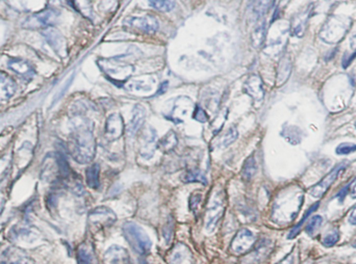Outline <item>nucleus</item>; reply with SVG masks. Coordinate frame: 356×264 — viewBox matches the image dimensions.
Instances as JSON below:
<instances>
[{
  "label": "nucleus",
  "mask_w": 356,
  "mask_h": 264,
  "mask_svg": "<svg viewBox=\"0 0 356 264\" xmlns=\"http://www.w3.org/2000/svg\"><path fill=\"white\" fill-rule=\"evenodd\" d=\"M73 159L78 163H89L96 153V140L93 134V124L88 119L75 121L69 146Z\"/></svg>",
  "instance_id": "nucleus-1"
},
{
  "label": "nucleus",
  "mask_w": 356,
  "mask_h": 264,
  "mask_svg": "<svg viewBox=\"0 0 356 264\" xmlns=\"http://www.w3.org/2000/svg\"><path fill=\"white\" fill-rule=\"evenodd\" d=\"M97 64L109 80L118 85L124 84L134 72V67L120 57L100 58Z\"/></svg>",
  "instance_id": "nucleus-2"
},
{
  "label": "nucleus",
  "mask_w": 356,
  "mask_h": 264,
  "mask_svg": "<svg viewBox=\"0 0 356 264\" xmlns=\"http://www.w3.org/2000/svg\"><path fill=\"white\" fill-rule=\"evenodd\" d=\"M351 26L349 18L343 16H330L324 23L320 31V38L329 44H335L342 41Z\"/></svg>",
  "instance_id": "nucleus-3"
},
{
  "label": "nucleus",
  "mask_w": 356,
  "mask_h": 264,
  "mask_svg": "<svg viewBox=\"0 0 356 264\" xmlns=\"http://www.w3.org/2000/svg\"><path fill=\"white\" fill-rule=\"evenodd\" d=\"M123 234L130 248L137 254H147L152 246V242L148 234L137 224L128 222L123 225Z\"/></svg>",
  "instance_id": "nucleus-4"
},
{
  "label": "nucleus",
  "mask_w": 356,
  "mask_h": 264,
  "mask_svg": "<svg viewBox=\"0 0 356 264\" xmlns=\"http://www.w3.org/2000/svg\"><path fill=\"white\" fill-rule=\"evenodd\" d=\"M225 201L224 193L222 190H217L208 202L206 217H205V229L208 233H213L216 228L218 227L221 217L224 214Z\"/></svg>",
  "instance_id": "nucleus-5"
},
{
  "label": "nucleus",
  "mask_w": 356,
  "mask_h": 264,
  "mask_svg": "<svg viewBox=\"0 0 356 264\" xmlns=\"http://www.w3.org/2000/svg\"><path fill=\"white\" fill-rule=\"evenodd\" d=\"M59 12L56 8L47 7L45 10L38 12L29 16L27 19L23 22V28L25 29H46L48 27H52L57 22Z\"/></svg>",
  "instance_id": "nucleus-6"
},
{
  "label": "nucleus",
  "mask_w": 356,
  "mask_h": 264,
  "mask_svg": "<svg viewBox=\"0 0 356 264\" xmlns=\"http://www.w3.org/2000/svg\"><path fill=\"white\" fill-rule=\"evenodd\" d=\"M125 27L143 33H154L159 29V21L155 17L146 15L142 17H127L123 21Z\"/></svg>",
  "instance_id": "nucleus-7"
},
{
  "label": "nucleus",
  "mask_w": 356,
  "mask_h": 264,
  "mask_svg": "<svg viewBox=\"0 0 356 264\" xmlns=\"http://www.w3.org/2000/svg\"><path fill=\"white\" fill-rule=\"evenodd\" d=\"M345 169H346V163L345 162L337 164L319 183L315 184L314 186H311L309 188L308 192L314 198H317V199L322 198L325 195V193L328 191V189L330 188V186L332 185V184L335 182V180L337 179L338 176H340V174H342L344 172Z\"/></svg>",
  "instance_id": "nucleus-8"
},
{
  "label": "nucleus",
  "mask_w": 356,
  "mask_h": 264,
  "mask_svg": "<svg viewBox=\"0 0 356 264\" xmlns=\"http://www.w3.org/2000/svg\"><path fill=\"white\" fill-rule=\"evenodd\" d=\"M43 37L47 41L48 45L51 47L55 53L60 57L64 58L67 55V42L65 37L60 33L59 30L52 27H48L42 30Z\"/></svg>",
  "instance_id": "nucleus-9"
},
{
  "label": "nucleus",
  "mask_w": 356,
  "mask_h": 264,
  "mask_svg": "<svg viewBox=\"0 0 356 264\" xmlns=\"http://www.w3.org/2000/svg\"><path fill=\"white\" fill-rule=\"evenodd\" d=\"M255 242V237L253 233L248 229H242L231 241L230 249L234 254H245L249 252Z\"/></svg>",
  "instance_id": "nucleus-10"
},
{
  "label": "nucleus",
  "mask_w": 356,
  "mask_h": 264,
  "mask_svg": "<svg viewBox=\"0 0 356 264\" xmlns=\"http://www.w3.org/2000/svg\"><path fill=\"white\" fill-rule=\"evenodd\" d=\"M193 109V102L189 97L180 96L173 102L170 112L169 119L174 123H181L184 118L189 114Z\"/></svg>",
  "instance_id": "nucleus-11"
},
{
  "label": "nucleus",
  "mask_w": 356,
  "mask_h": 264,
  "mask_svg": "<svg viewBox=\"0 0 356 264\" xmlns=\"http://www.w3.org/2000/svg\"><path fill=\"white\" fill-rule=\"evenodd\" d=\"M7 67L25 81H31L36 76V70L27 60L18 57H11L7 60Z\"/></svg>",
  "instance_id": "nucleus-12"
},
{
  "label": "nucleus",
  "mask_w": 356,
  "mask_h": 264,
  "mask_svg": "<svg viewBox=\"0 0 356 264\" xmlns=\"http://www.w3.org/2000/svg\"><path fill=\"white\" fill-rule=\"evenodd\" d=\"M124 122L123 118L119 113H111L106 122V137L110 142L119 139L124 133Z\"/></svg>",
  "instance_id": "nucleus-13"
},
{
  "label": "nucleus",
  "mask_w": 356,
  "mask_h": 264,
  "mask_svg": "<svg viewBox=\"0 0 356 264\" xmlns=\"http://www.w3.org/2000/svg\"><path fill=\"white\" fill-rule=\"evenodd\" d=\"M156 147H158V135H156V131L151 126H148L141 136V147H140V153L142 157L146 159H150L154 155V151Z\"/></svg>",
  "instance_id": "nucleus-14"
},
{
  "label": "nucleus",
  "mask_w": 356,
  "mask_h": 264,
  "mask_svg": "<svg viewBox=\"0 0 356 264\" xmlns=\"http://www.w3.org/2000/svg\"><path fill=\"white\" fill-rule=\"evenodd\" d=\"M244 92L255 101H262L265 97L263 80L258 75H250L244 83Z\"/></svg>",
  "instance_id": "nucleus-15"
},
{
  "label": "nucleus",
  "mask_w": 356,
  "mask_h": 264,
  "mask_svg": "<svg viewBox=\"0 0 356 264\" xmlns=\"http://www.w3.org/2000/svg\"><path fill=\"white\" fill-rule=\"evenodd\" d=\"M117 216L114 211L108 207H98L90 212V221L93 224L111 226L116 222Z\"/></svg>",
  "instance_id": "nucleus-16"
},
{
  "label": "nucleus",
  "mask_w": 356,
  "mask_h": 264,
  "mask_svg": "<svg viewBox=\"0 0 356 264\" xmlns=\"http://www.w3.org/2000/svg\"><path fill=\"white\" fill-rule=\"evenodd\" d=\"M129 262L128 252L119 245H111L104 254L106 264H127Z\"/></svg>",
  "instance_id": "nucleus-17"
},
{
  "label": "nucleus",
  "mask_w": 356,
  "mask_h": 264,
  "mask_svg": "<svg viewBox=\"0 0 356 264\" xmlns=\"http://www.w3.org/2000/svg\"><path fill=\"white\" fill-rule=\"evenodd\" d=\"M146 119V110L141 104L135 105L133 109V117L128 125V135L134 136L140 131L144 125Z\"/></svg>",
  "instance_id": "nucleus-18"
},
{
  "label": "nucleus",
  "mask_w": 356,
  "mask_h": 264,
  "mask_svg": "<svg viewBox=\"0 0 356 264\" xmlns=\"http://www.w3.org/2000/svg\"><path fill=\"white\" fill-rule=\"evenodd\" d=\"M271 250V241L270 240H263L260 241L259 244L256 246L255 250L250 255L243 259V264H258L264 258H266L267 255Z\"/></svg>",
  "instance_id": "nucleus-19"
},
{
  "label": "nucleus",
  "mask_w": 356,
  "mask_h": 264,
  "mask_svg": "<svg viewBox=\"0 0 356 264\" xmlns=\"http://www.w3.org/2000/svg\"><path fill=\"white\" fill-rule=\"evenodd\" d=\"M17 91V85L12 77L0 72V102L11 99Z\"/></svg>",
  "instance_id": "nucleus-20"
},
{
  "label": "nucleus",
  "mask_w": 356,
  "mask_h": 264,
  "mask_svg": "<svg viewBox=\"0 0 356 264\" xmlns=\"http://www.w3.org/2000/svg\"><path fill=\"white\" fill-rule=\"evenodd\" d=\"M292 72V61L290 57H283L278 66V70H277V85L283 84L286 80H288Z\"/></svg>",
  "instance_id": "nucleus-21"
},
{
  "label": "nucleus",
  "mask_w": 356,
  "mask_h": 264,
  "mask_svg": "<svg viewBox=\"0 0 356 264\" xmlns=\"http://www.w3.org/2000/svg\"><path fill=\"white\" fill-rule=\"evenodd\" d=\"M99 173H100V166L97 163L88 166V169L85 170L86 184L93 189H98L100 186Z\"/></svg>",
  "instance_id": "nucleus-22"
},
{
  "label": "nucleus",
  "mask_w": 356,
  "mask_h": 264,
  "mask_svg": "<svg viewBox=\"0 0 356 264\" xmlns=\"http://www.w3.org/2000/svg\"><path fill=\"white\" fill-rule=\"evenodd\" d=\"M178 144V139L174 131H169L160 142H158V146L163 152H169L173 150Z\"/></svg>",
  "instance_id": "nucleus-23"
},
{
  "label": "nucleus",
  "mask_w": 356,
  "mask_h": 264,
  "mask_svg": "<svg viewBox=\"0 0 356 264\" xmlns=\"http://www.w3.org/2000/svg\"><path fill=\"white\" fill-rule=\"evenodd\" d=\"M308 18V11L306 10L303 14L297 15L293 20V33L297 37H302L305 31L306 21Z\"/></svg>",
  "instance_id": "nucleus-24"
},
{
  "label": "nucleus",
  "mask_w": 356,
  "mask_h": 264,
  "mask_svg": "<svg viewBox=\"0 0 356 264\" xmlns=\"http://www.w3.org/2000/svg\"><path fill=\"white\" fill-rule=\"evenodd\" d=\"M267 34V27H266V21H260L252 32V44L254 47H260L265 42Z\"/></svg>",
  "instance_id": "nucleus-25"
},
{
  "label": "nucleus",
  "mask_w": 356,
  "mask_h": 264,
  "mask_svg": "<svg viewBox=\"0 0 356 264\" xmlns=\"http://www.w3.org/2000/svg\"><path fill=\"white\" fill-rule=\"evenodd\" d=\"M154 82L146 81L145 79H136V80H130L127 83L128 91H137V92H149L152 90Z\"/></svg>",
  "instance_id": "nucleus-26"
},
{
  "label": "nucleus",
  "mask_w": 356,
  "mask_h": 264,
  "mask_svg": "<svg viewBox=\"0 0 356 264\" xmlns=\"http://www.w3.org/2000/svg\"><path fill=\"white\" fill-rule=\"evenodd\" d=\"M256 171H257L256 160L254 158V155H251L247 158L246 161L244 162V166H243V170H242L243 178H244L245 180H250L255 175Z\"/></svg>",
  "instance_id": "nucleus-27"
},
{
  "label": "nucleus",
  "mask_w": 356,
  "mask_h": 264,
  "mask_svg": "<svg viewBox=\"0 0 356 264\" xmlns=\"http://www.w3.org/2000/svg\"><path fill=\"white\" fill-rule=\"evenodd\" d=\"M319 205H320V202H317V203H315L314 205H311V206H310V207L306 210V212L304 213V215H303V217L301 218V221H300V222H299L296 226H295V227L292 229V230L290 231V233H289V235H288V238H289V239L294 238V237L296 236V235L300 232V229H301V227L303 226V224H304V223L306 222V219L310 216V214L314 213L315 211L319 208Z\"/></svg>",
  "instance_id": "nucleus-28"
},
{
  "label": "nucleus",
  "mask_w": 356,
  "mask_h": 264,
  "mask_svg": "<svg viewBox=\"0 0 356 264\" xmlns=\"http://www.w3.org/2000/svg\"><path fill=\"white\" fill-rule=\"evenodd\" d=\"M149 4L160 12H171L175 7V0H148Z\"/></svg>",
  "instance_id": "nucleus-29"
},
{
  "label": "nucleus",
  "mask_w": 356,
  "mask_h": 264,
  "mask_svg": "<svg viewBox=\"0 0 356 264\" xmlns=\"http://www.w3.org/2000/svg\"><path fill=\"white\" fill-rule=\"evenodd\" d=\"M93 260L92 250L86 244L80 246L77 251V261L78 264H91Z\"/></svg>",
  "instance_id": "nucleus-30"
},
{
  "label": "nucleus",
  "mask_w": 356,
  "mask_h": 264,
  "mask_svg": "<svg viewBox=\"0 0 356 264\" xmlns=\"http://www.w3.org/2000/svg\"><path fill=\"white\" fill-rule=\"evenodd\" d=\"M238 135H239L238 129L234 126L230 127L226 132H225V134L220 138L218 146L221 148H226L230 146L232 143H234V140L238 138Z\"/></svg>",
  "instance_id": "nucleus-31"
},
{
  "label": "nucleus",
  "mask_w": 356,
  "mask_h": 264,
  "mask_svg": "<svg viewBox=\"0 0 356 264\" xmlns=\"http://www.w3.org/2000/svg\"><path fill=\"white\" fill-rule=\"evenodd\" d=\"M182 180H184V182L186 183H190V182H201V183H206L207 180H206V177L205 175L199 170H190L188 171L185 175L184 177H182Z\"/></svg>",
  "instance_id": "nucleus-32"
},
{
  "label": "nucleus",
  "mask_w": 356,
  "mask_h": 264,
  "mask_svg": "<svg viewBox=\"0 0 356 264\" xmlns=\"http://www.w3.org/2000/svg\"><path fill=\"white\" fill-rule=\"evenodd\" d=\"M274 0H256L253 6L254 14L260 19L268 12L269 8L273 4Z\"/></svg>",
  "instance_id": "nucleus-33"
},
{
  "label": "nucleus",
  "mask_w": 356,
  "mask_h": 264,
  "mask_svg": "<svg viewBox=\"0 0 356 264\" xmlns=\"http://www.w3.org/2000/svg\"><path fill=\"white\" fill-rule=\"evenodd\" d=\"M73 5L78 12H81L84 17H90L92 13V5L90 0H72Z\"/></svg>",
  "instance_id": "nucleus-34"
},
{
  "label": "nucleus",
  "mask_w": 356,
  "mask_h": 264,
  "mask_svg": "<svg viewBox=\"0 0 356 264\" xmlns=\"http://www.w3.org/2000/svg\"><path fill=\"white\" fill-rule=\"evenodd\" d=\"M322 223H323V217L321 215H314L312 216L308 223L306 224V227H305V231L308 235H312L314 233H316L320 227L322 226Z\"/></svg>",
  "instance_id": "nucleus-35"
},
{
  "label": "nucleus",
  "mask_w": 356,
  "mask_h": 264,
  "mask_svg": "<svg viewBox=\"0 0 356 264\" xmlns=\"http://www.w3.org/2000/svg\"><path fill=\"white\" fill-rule=\"evenodd\" d=\"M338 240H340V232L335 229V230L330 231L323 237L322 244L325 246V248H332Z\"/></svg>",
  "instance_id": "nucleus-36"
},
{
  "label": "nucleus",
  "mask_w": 356,
  "mask_h": 264,
  "mask_svg": "<svg viewBox=\"0 0 356 264\" xmlns=\"http://www.w3.org/2000/svg\"><path fill=\"white\" fill-rule=\"evenodd\" d=\"M193 119L200 122V123H205L208 120V116L206 111L201 107V106H197L194 107V112H193Z\"/></svg>",
  "instance_id": "nucleus-37"
},
{
  "label": "nucleus",
  "mask_w": 356,
  "mask_h": 264,
  "mask_svg": "<svg viewBox=\"0 0 356 264\" xmlns=\"http://www.w3.org/2000/svg\"><path fill=\"white\" fill-rule=\"evenodd\" d=\"M356 151V145L353 144H342L336 148V154L338 155H348Z\"/></svg>",
  "instance_id": "nucleus-38"
},
{
  "label": "nucleus",
  "mask_w": 356,
  "mask_h": 264,
  "mask_svg": "<svg viewBox=\"0 0 356 264\" xmlns=\"http://www.w3.org/2000/svg\"><path fill=\"white\" fill-rule=\"evenodd\" d=\"M6 4L16 11H25L23 0H5Z\"/></svg>",
  "instance_id": "nucleus-39"
},
{
  "label": "nucleus",
  "mask_w": 356,
  "mask_h": 264,
  "mask_svg": "<svg viewBox=\"0 0 356 264\" xmlns=\"http://www.w3.org/2000/svg\"><path fill=\"white\" fill-rule=\"evenodd\" d=\"M163 234H164V238H166L167 242L171 241L170 239L172 238V234H173V224L170 223V219H169V222L166 224V226H164Z\"/></svg>",
  "instance_id": "nucleus-40"
},
{
  "label": "nucleus",
  "mask_w": 356,
  "mask_h": 264,
  "mask_svg": "<svg viewBox=\"0 0 356 264\" xmlns=\"http://www.w3.org/2000/svg\"><path fill=\"white\" fill-rule=\"evenodd\" d=\"M356 180V179H355ZM355 180H353V181H350L348 184H347V185L343 188V189H341L340 190V192H338L337 193V195H336V198L338 199V201H340V202H343L344 201V199H345V197L347 196V193H348L349 192V189H350V186L352 185V184H353V182L355 181Z\"/></svg>",
  "instance_id": "nucleus-41"
},
{
  "label": "nucleus",
  "mask_w": 356,
  "mask_h": 264,
  "mask_svg": "<svg viewBox=\"0 0 356 264\" xmlns=\"http://www.w3.org/2000/svg\"><path fill=\"white\" fill-rule=\"evenodd\" d=\"M201 201V195L200 193H193L192 197H191V200H190V206H191V209H196L199 205V203H200Z\"/></svg>",
  "instance_id": "nucleus-42"
},
{
  "label": "nucleus",
  "mask_w": 356,
  "mask_h": 264,
  "mask_svg": "<svg viewBox=\"0 0 356 264\" xmlns=\"http://www.w3.org/2000/svg\"><path fill=\"white\" fill-rule=\"evenodd\" d=\"M348 222L353 225V226H356V205L353 207V209L351 210V212L349 214V217H348Z\"/></svg>",
  "instance_id": "nucleus-43"
},
{
  "label": "nucleus",
  "mask_w": 356,
  "mask_h": 264,
  "mask_svg": "<svg viewBox=\"0 0 356 264\" xmlns=\"http://www.w3.org/2000/svg\"><path fill=\"white\" fill-rule=\"evenodd\" d=\"M293 262H294V256H293V254H290L277 264H293Z\"/></svg>",
  "instance_id": "nucleus-44"
},
{
  "label": "nucleus",
  "mask_w": 356,
  "mask_h": 264,
  "mask_svg": "<svg viewBox=\"0 0 356 264\" xmlns=\"http://www.w3.org/2000/svg\"><path fill=\"white\" fill-rule=\"evenodd\" d=\"M60 2H62V0H48V3H49L48 7L56 8V10H57L56 6H58L60 4Z\"/></svg>",
  "instance_id": "nucleus-45"
},
{
  "label": "nucleus",
  "mask_w": 356,
  "mask_h": 264,
  "mask_svg": "<svg viewBox=\"0 0 356 264\" xmlns=\"http://www.w3.org/2000/svg\"><path fill=\"white\" fill-rule=\"evenodd\" d=\"M350 46L352 49H356V32L353 34L350 39Z\"/></svg>",
  "instance_id": "nucleus-46"
},
{
  "label": "nucleus",
  "mask_w": 356,
  "mask_h": 264,
  "mask_svg": "<svg viewBox=\"0 0 356 264\" xmlns=\"http://www.w3.org/2000/svg\"><path fill=\"white\" fill-rule=\"evenodd\" d=\"M13 264H33V263L29 259H27V258H23V259H21L19 261H17L15 263H13Z\"/></svg>",
  "instance_id": "nucleus-47"
},
{
  "label": "nucleus",
  "mask_w": 356,
  "mask_h": 264,
  "mask_svg": "<svg viewBox=\"0 0 356 264\" xmlns=\"http://www.w3.org/2000/svg\"><path fill=\"white\" fill-rule=\"evenodd\" d=\"M351 197L353 198V199H356V183L354 184V186L352 187V189H351Z\"/></svg>",
  "instance_id": "nucleus-48"
},
{
  "label": "nucleus",
  "mask_w": 356,
  "mask_h": 264,
  "mask_svg": "<svg viewBox=\"0 0 356 264\" xmlns=\"http://www.w3.org/2000/svg\"><path fill=\"white\" fill-rule=\"evenodd\" d=\"M352 246H353V248H355V249H356V240L352 243Z\"/></svg>",
  "instance_id": "nucleus-49"
}]
</instances>
